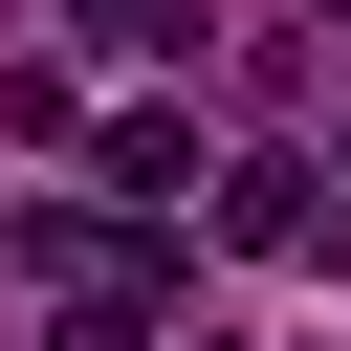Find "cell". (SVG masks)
Listing matches in <instances>:
<instances>
[{"mask_svg":"<svg viewBox=\"0 0 351 351\" xmlns=\"http://www.w3.org/2000/svg\"><path fill=\"white\" fill-rule=\"evenodd\" d=\"M219 241H241V263H285V241H329V197H307V154H241V176H219Z\"/></svg>","mask_w":351,"mask_h":351,"instance_id":"7a4b0ae2","label":"cell"},{"mask_svg":"<svg viewBox=\"0 0 351 351\" xmlns=\"http://www.w3.org/2000/svg\"><path fill=\"white\" fill-rule=\"evenodd\" d=\"M176 351H219V329H176Z\"/></svg>","mask_w":351,"mask_h":351,"instance_id":"3957f363","label":"cell"},{"mask_svg":"<svg viewBox=\"0 0 351 351\" xmlns=\"http://www.w3.org/2000/svg\"><path fill=\"white\" fill-rule=\"evenodd\" d=\"M88 176H110L132 219H176V197H219V154H197V110H110V132H88Z\"/></svg>","mask_w":351,"mask_h":351,"instance_id":"6da1fadb","label":"cell"},{"mask_svg":"<svg viewBox=\"0 0 351 351\" xmlns=\"http://www.w3.org/2000/svg\"><path fill=\"white\" fill-rule=\"evenodd\" d=\"M329 22H351V0H329Z\"/></svg>","mask_w":351,"mask_h":351,"instance_id":"5b68a950","label":"cell"},{"mask_svg":"<svg viewBox=\"0 0 351 351\" xmlns=\"http://www.w3.org/2000/svg\"><path fill=\"white\" fill-rule=\"evenodd\" d=\"M110 22H132V0H110Z\"/></svg>","mask_w":351,"mask_h":351,"instance_id":"277c9868","label":"cell"}]
</instances>
